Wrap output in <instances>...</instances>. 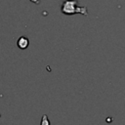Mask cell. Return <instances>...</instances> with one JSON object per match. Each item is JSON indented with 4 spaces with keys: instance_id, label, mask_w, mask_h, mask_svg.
Returning a JSON list of instances; mask_svg holds the SVG:
<instances>
[{
    "instance_id": "6da1fadb",
    "label": "cell",
    "mask_w": 125,
    "mask_h": 125,
    "mask_svg": "<svg viewBox=\"0 0 125 125\" xmlns=\"http://www.w3.org/2000/svg\"><path fill=\"white\" fill-rule=\"evenodd\" d=\"M61 11L64 15H74L81 14L83 16H88V10L86 6H78L77 0H63Z\"/></svg>"
},
{
    "instance_id": "7a4b0ae2",
    "label": "cell",
    "mask_w": 125,
    "mask_h": 125,
    "mask_svg": "<svg viewBox=\"0 0 125 125\" xmlns=\"http://www.w3.org/2000/svg\"><path fill=\"white\" fill-rule=\"evenodd\" d=\"M17 45H18V47H19L21 50H24V49H26V48L28 47V45H29V40H28L27 37L21 36V37H20V38L18 39Z\"/></svg>"
},
{
    "instance_id": "3957f363",
    "label": "cell",
    "mask_w": 125,
    "mask_h": 125,
    "mask_svg": "<svg viewBox=\"0 0 125 125\" xmlns=\"http://www.w3.org/2000/svg\"><path fill=\"white\" fill-rule=\"evenodd\" d=\"M40 125H51V122H50V120H49L47 114H43V115H42Z\"/></svg>"
},
{
    "instance_id": "277c9868",
    "label": "cell",
    "mask_w": 125,
    "mask_h": 125,
    "mask_svg": "<svg viewBox=\"0 0 125 125\" xmlns=\"http://www.w3.org/2000/svg\"><path fill=\"white\" fill-rule=\"evenodd\" d=\"M29 1H31L32 3H34V4H39V2H40V0H29Z\"/></svg>"
}]
</instances>
